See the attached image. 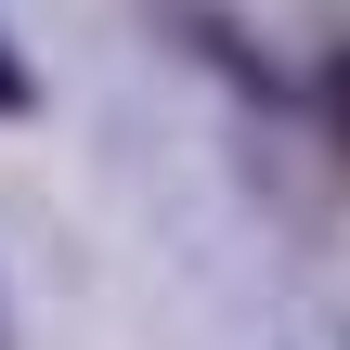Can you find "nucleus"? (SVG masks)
Returning <instances> with one entry per match:
<instances>
[{
  "mask_svg": "<svg viewBox=\"0 0 350 350\" xmlns=\"http://www.w3.org/2000/svg\"><path fill=\"white\" fill-rule=\"evenodd\" d=\"M26 104H39V78H26V52L0 39V117H26Z\"/></svg>",
  "mask_w": 350,
  "mask_h": 350,
  "instance_id": "obj_1",
  "label": "nucleus"
},
{
  "mask_svg": "<svg viewBox=\"0 0 350 350\" xmlns=\"http://www.w3.org/2000/svg\"><path fill=\"white\" fill-rule=\"evenodd\" d=\"M325 104H338V143H350V52L325 65Z\"/></svg>",
  "mask_w": 350,
  "mask_h": 350,
  "instance_id": "obj_2",
  "label": "nucleus"
}]
</instances>
